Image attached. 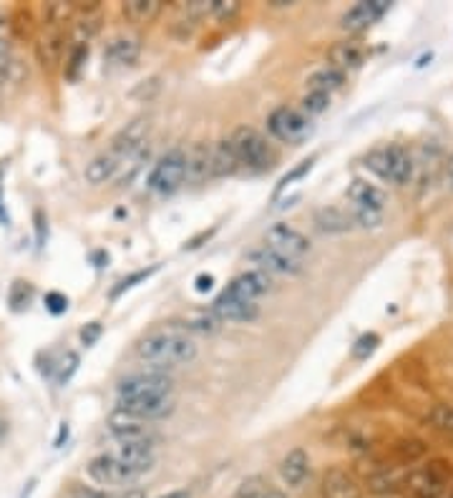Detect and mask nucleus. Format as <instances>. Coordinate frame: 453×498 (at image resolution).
<instances>
[{
    "label": "nucleus",
    "instance_id": "e433bc0d",
    "mask_svg": "<svg viewBox=\"0 0 453 498\" xmlns=\"http://www.w3.org/2000/svg\"><path fill=\"white\" fill-rule=\"evenodd\" d=\"M157 272H159V265H151V267H149V269H139V272H134V275L123 277V280L119 282V285H116L113 290H111L109 297H111V300H119L123 292L134 290L139 282H147L149 277H151V275H157Z\"/></svg>",
    "mask_w": 453,
    "mask_h": 498
},
{
    "label": "nucleus",
    "instance_id": "1a4fd4ad",
    "mask_svg": "<svg viewBox=\"0 0 453 498\" xmlns=\"http://www.w3.org/2000/svg\"><path fill=\"white\" fill-rule=\"evenodd\" d=\"M265 244L277 249L282 255L293 257V259H305L310 255V240L300 230H294L287 222H275L265 231Z\"/></svg>",
    "mask_w": 453,
    "mask_h": 498
},
{
    "label": "nucleus",
    "instance_id": "ea45409f",
    "mask_svg": "<svg viewBox=\"0 0 453 498\" xmlns=\"http://www.w3.org/2000/svg\"><path fill=\"white\" fill-rule=\"evenodd\" d=\"M88 61V46H76L71 49V56H68V61H66V78L68 81H76L81 71H84V66Z\"/></svg>",
    "mask_w": 453,
    "mask_h": 498
},
{
    "label": "nucleus",
    "instance_id": "f8f14e48",
    "mask_svg": "<svg viewBox=\"0 0 453 498\" xmlns=\"http://www.w3.org/2000/svg\"><path fill=\"white\" fill-rule=\"evenodd\" d=\"M249 262L255 265V269L265 272V275H282V277H293V275H300L303 272V262L300 259H293V257L282 255L277 249H272L267 244L262 247H255L249 252Z\"/></svg>",
    "mask_w": 453,
    "mask_h": 498
},
{
    "label": "nucleus",
    "instance_id": "c03bdc74",
    "mask_svg": "<svg viewBox=\"0 0 453 498\" xmlns=\"http://www.w3.org/2000/svg\"><path fill=\"white\" fill-rule=\"evenodd\" d=\"M398 453H401L403 461L413 463L426 456V443H423V440H403V443L398 446Z\"/></svg>",
    "mask_w": 453,
    "mask_h": 498
},
{
    "label": "nucleus",
    "instance_id": "4468645a",
    "mask_svg": "<svg viewBox=\"0 0 453 498\" xmlns=\"http://www.w3.org/2000/svg\"><path fill=\"white\" fill-rule=\"evenodd\" d=\"M270 275H265V272H259V269H247L242 275H237L222 292L230 294V297L242 300V303H258L262 294L270 292Z\"/></svg>",
    "mask_w": 453,
    "mask_h": 498
},
{
    "label": "nucleus",
    "instance_id": "c9c22d12",
    "mask_svg": "<svg viewBox=\"0 0 453 498\" xmlns=\"http://www.w3.org/2000/svg\"><path fill=\"white\" fill-rule=\"evenodd\" d=\"M331 109V96L328 94H318V91H307L305 96L300 98V111L305 113V116H320V113H325V111Z\"/></svg>",
    "mask_w": 453,
    "mask_h": 498
},
{
    "label": "nucleus",
    "instance_id": "7c9ffc66",
    "mask_svg": "<svg viewBox=\"0 0 453 498\" xmlns=\"http://www.w3.org/2000/svg\"><path fill=\"white\" fill-rule=\"evenodd\" d=\"M367 491L370 493H378V496H385V493H395L398 488H403V478L393 471H380V474L370 475L367 478Z\"/></svg>",
    "mask_w": 453,
    "mask_h": 498
},
{
    "label": "nucleus",
    "instance_id": "6ab92c4d",
    "mask_svg": "<svg viewBox=\"0 0 453 498\" xmlns=\"http://www.w3.org/2000/svg\"><path fill=\"white\" fill-rule=\"evenodd\" d=\"M345 196L353 202V207L358 209H370V212H383L388 199L383 195V189H378L376 184L366 182V179H353L348 184V192Z\"/></svg>",
    "mask_w": 453,
    "mask_h": 498
},
{
    "label": "nucleus",
    "instance_id": "20e7f679",
    "mask_svg": "<svg viewBox=\"0 0 453 498\" xmlns=\"http://www.w3.org/2000/svg\"><path fill=\"white\" fill-rule=\"evenodd\" d=\"M186 182V151L184 149H169L164 157L154 164L149 174V192L159 196H169L179 192Z\"/></svg>",
    "mask_w": 453,
    "mask_h": 498
},
{
    "label": "nucleus",
    "instance_id": "3c124183",
    "mask_svg": "<svg viewBox=\"0 0 453 498\" xmlns=\"http://www.w3.org/2000/svg\"><path fill=\"white\" fill-rule=\"evenodd\" d=\"M212 285H214V277L212 275H199L195 282V290L196 292H209L212 290Z\"/></svg>",
    "mask_w": 453,
    "mask_h": 498
},
{
    "label": "nucleus",
    "instance_id": "de8ad7c7",
    "mask_svg": "<svg viewBox=\"0 0 453 498\" xmlns=\"http://www.w3.org/2000/svg\"><path fill=\"white\" fill-rule=\"evenodd\" d=\"M33 224H36L38 247H43V244H46V240H49V219H46V214H43L41 209H36V212H33Z\"/></svg>",
    "mask_w": 453,
    "mask_h": 498
},
{
    "label": "nucleus",
    "instance_id": "9d476101",
    "mask_svg": "<svg viewBox=\"0 0 453 498\" xmlns=\"http://www.w3.org/2000/svg\"><path fill=\"white\" fill-rule=\"evenodd\" d=\"M388 11H391L388 0H360L340 15V25L348 33H363V31L378 23Z\"/></svg>",
    "mask_w": 453,
    "mask_h": 498
},
{
    "label": "nucleus",
    "instance_id": "37998d69",
    "mask_svg": "<svg viewBox=\"0 0 453 498\" xmlns=\"http://www.w3.org/2000/svg\"><path fill=\"white\" fill-rule=\"evenodd\" d=\"M350 217L356 222V227L363 230H378L380 222H383V212H370V209H350Z\"/></svg>",
    "mask_w": 453,
    "mask_h": 498
},
{
    "label": "nucleus",
    "instance_id": "2eb2a0df",
    "mask_svg": "<svg viewBox=\"0 0 453 498\" xmlns=\"http://www.w3.org/2000/svg\"><path fill=\"white\" fill-rule=\"evenodd\" d=\"M147 136H149V122L147 119H136V122L126 123L119 134L111 139V154L123 161V158L129 157V154H134L139 146L147 144Z\"/></svg>",
    "mask_w": 453,
    "mask_h": 498
},
{
    "label": "nucleus",
    "instance_id": "a19ab883",
    "mask_svg": "<svg viewBox=\"0 0 453 498\" xmlns=\"http://www.w3.org/2000/svg\"><path fill=\"white\" fill-rule=\"evenodd\" d=\"M315 161H318V157H310V158H305V161H300V164H297L294 169L287 171V174H285V177L280 179V184H277V189H275V196L282 195V192H285V189H287V186H290L293 182H297V179L307 177V174L313 171V167H315Z\"/></svg>",
    "mask_w": 453,
    "mask_h": 498
},
{
    "label": "nucleus",
    "instance_id": "393cba45",
    "mask_svg": "<svg viewBox=\"0 0 453 498\" xmlns=\"http://www.w3.org/2000/svg\"><path fill=\"white\" fill-rule=\"evenodd\" d=\"M212 177V146L195 144L186 151V182H204Z\"/></svg>",
    "mask_w": 453,
    "mask_h": 498
},
{
    "label": "nucleus",
    "instance_id": "ddd939ff",
    "mask_svg": "<svg viewBox=\"0 0 453 498\" xmlns=\"http://www.w3.org/2000/svg\"><path fill=\"white\" fill-rule=\"evenodd\" d=\"M212 315L217 317L220 322H232V325H247V322H255L259 317V304L258 303H242L237 297H230L220 292L212 303Z\"/></svg>",
    "mask_w": 453,
    "mask_h": 498
},
{
    "label": "nucleus",
    "instance_id": "cd10ccee",
    "mask_svg": "<svg viewBox=\"0 0 453 498\" xmlns=\"http://www.w3.org/2000/svg\"><path fill=\"white\" fill-rule=\"evenodd\" d=\"M149 154H151V149H149V141L144 146H139L134 154H129V157L123 158L122 164H119V169H116V177L111 179L113 184H119V186H126V184H131L141 174V169L147 167Z\"/></svg>",
    "mask_w": 453,
    "mask_h": 498
},
{
    "label": "nucleus",
    "instance_id": "49530a36",
    "mask_svg": "<svg viewBox=\"0 0 453 498\" xmlns=\"http://www.w3.org/2000/svg\"><path fill=\"white\" fill-rule=\"evenodd\" d=\"M46 310H49L50 315H63V312H68V297L63 294V292H49L46 294Z\"/></svg>",
    "mask_w": 453,
    "mask_h": 498
},
{
    "label": "nucleus",
    "instance_id": "09e8293b",
    "mask_svg": "<svg viewBox=\"0 0 453 498\" xmlns=\"http://www.w3.org/2000/svg\"><path fill=\"white\" fill-rule=\"evenodd\" d=\"M101 332H104L101 322H88V325L81 328V342H84L86 348H94L98 342V338H101Z\"/></svg>",
    "mask_w": 453,
    "mask_h": 498
},
{
    "label": "nucleus",
    "instance_id": "9b49d317",
    "mask_svg": "<svg viewBox=\"0 0 453 498\" xmlns=\"http://www.w3.org/2000/svg\"><path fill=\"white\" fill-rule=\"evenodd\" d=\"M116 411L136 421H161L174 411V395H157V398H129V401H116Z\"/></svg>",
    "mask_w": 453,
    "mask_h": 498
},
{
    "label": "nucleus",
    "instance_id": "39448f33",
    "mask_svg": "<svg viewBox=\"0 0 453 498\" xmlns=\"http://www.w3.org/2000/svg\"><path fill=\"white\" fill-rule=\"evenodd\" d=\"M267 131L272 139H277L282 144H303L307 141L313 131H315V123L310 116H305L300 109L293 106H277L267 116Z\"/></svg>",
    "mask_w": 453,
    "mask_h": 498
},
{
    "label": "nucleus",
    "instance_id": "412c9836",
    "mask_svg": "<svg viewBox=\"0 0 453 498\" xmlns=\"http://www.w3.org/2000/svg\"><path fill=\"white\" fill-rule=\"evenodd\" d=\"M141 56V43L134 36H116L111 38L104 49V61L111 66H134Z\"/></svg>",
    "mask_w": 453,
    "mask_h": 498
},
{
    "label": "nucleus",
    "instance_id": "72a5a7b5",
    "mask_svg": "<svg viewBox=\"0 0 453 498\" xmlns=\"http://www.w3.org/2000/svg\"><path fill=\"white\" fill-rule=\"evenodd\" d=\"M426 423H429L433 430H441V433L453 436V405H448V403L433 405L429 411V415H426Z\"/></svg>",
    "mask_w": 453,
    "mask_h": 498
},
{
    "label": "nucleus",
    "instance_id": "c85d7f7f",
    "mask_svg": "<svg viewBox=\"0 0 453 498\" xmlns=\"http://www.w3.org/2000/svg\"><path fill=\"white\" fill-rule=\"evenodd\" d=\"M172 325H177V328L182 330V332H186V335H192V332H196V335H214V332H220L222 328V322L212 315V312L186 315L182 317V320H174Z\"/></svg>",
    "mask_w": 453,
    "mask_h": 498
},
{
    "label": "nucleus",
    "instance_id": "79ce46f5",
    "mask_svg": "<svg viewBox=\"0 0 453 498\" xmlns=\"http://www.w3.org/2000/svg\"><path fill=\"white\" fill-rule=\"evenodd\" d=\"M378 335H376V332H366V335H360L356 340V345H353V358H356V360H367L370 355L378 350Z\"/></svg>",
    "mask_w": 453,
    "mask_h": 498
},
{
    "label": "nucleus",
    "instance_id": "4c0bfd02",
    "mask_svg": "<svg viewBox=\"0 0 453 498\" xmlns=\"http://www.w3.org/2000/svg\"><path fill=\"white\" fill-rule=\"evenodd\" d=\"M270 488V481L267 478H262V475H249L245 478L237 491H234V498H262V493Z\"/></svg>",
    "mask_w": 453,
    "mask_h": 498
},
{
    "label": "nucleus",
    "instance_id": "a878e982",
    "mask_svg": "<svg viewBox=\"0 0 453 498\" xmlns=\"http://www.w3.org/2000/svg\"><path fill=\"white\" fill-rule=\"evenodd\" d=\"M348 81V76L343 71H338V68H332V66H322L318 71H313L307 76V91H318V94H335V91H340Z\"/></svg>",
    "mask_w": 453,
    "mask_h": 498
},
{
    "label": "nucleus",
    "instance_id": "aec40b11",
    "mask_svg": "<svg viewBox=\"0 0 453 498\" xmlns=\"http://www.w3.org/2000/svg\"><path fill=\"white\" fill-rule=\"evenodd\" d=\"M280 478L287 488H300L310 478V456L303 448H293L280 463Z\"/></svg>",
    "mask_w": 453,
    "mask_h": 498
},
{
    "label": "nucleus",
    "instance_id": "f3484780",
    "mask_svg": "<svg viewBox=\"0 0 453 498\" xmlns=\"http://www.w3.org/2000/svg\"><path fill=\"white\" fill-rule=\"evenodd\" d=\"M63 41H66V36H63V28H59V25H46V31L38 36L36 59L43 68L50 71L56 63H61L63 46H66Z\"/></svg>",
    "mask_w": 453,
    "mask_h": 498
},
{
    "label": "nucleus",
    "instance_id": "f03ea898",
    "mask_svg": "<svg viewBox=\"0 0 453 498\" xmlns=\"http://www.w3.org/2000/svg\"><path fill=\"white\" fill-rule=\"evenodd\" d=\"M230 141L234 146V154L240 158V167L249 174H262L270 171L277 161V154L272 144L259 134L258 129L252 126H240L234 129V134L230 136Z\"/></svg>",
    "mask_w": 453,
    "mask_h": 498
},
{
    "label": "nucleus",
    "instance_id": "6e6d98bb",
    "mask_svg": "<svg viewBox=\"0 0 453 498\" xmlns=\"http://www.w3.org/2000/svg\"><path fill=\"white\" fill-rule=\"evenodd\" d=\"M159 498H192L189 496V491H169V493H164Z\"/></svg>",
    "mask_w": 453,
    "mask_h": 498
},
{
    "label": "nucleus",
    "instance_id": "4be33fe9",
    "mask_svg": "<svg viewBox=\"0 0 453 498\" xmlns=\"http://www.w3.org/2000/svg\"><path fill=\"white\" fill-rule=\"evenodd\" d=\"M328 66L343 71L348 76V71H358L363 63H366V50L360 49L358 43H350V41H340L335 43L331 50H328Z\"/></svg>",
    "mask_w": 453,
    "mask_h": 498
},
{
    "label": "nucleus",
    "instance_id": "5fc2aeb1",
    "mask_svg": "<svg viewBox=\"0 0 453 498\" xmlns=\"http://www.w3.org/2000/svg\"><path fill=\"white\" fill-rule=\"evenodd\" d=\"M119 498H147V491H141V488H129V491L122 493Z\"/></svg>",
    "mask_w": 453,
    "mask_h": 498
},
{
    "label": "nucleus",
    "instance_id": "7ed1b4c3",
    "mask_svg": "<svg viewBox=\"0 0 453 498\" xmlns=\"http://www.w3.org/2000/svg\"><path fill=\"white\" fill-rule=\"evenodd\" d=\"M453 481L451 463L430 461L403 475V491L411 498H443Z\"/></svg>",
    "mask_w": 453,
    "mask_h": 498
},
{
    "label": "nucleus",
    "instance_id": "5701e85b",
    "mask_svg": "<svg viewBox=\"0 0 453 498\" xmlns=\"http://www.w3.org/2000/svg\"><path fill=\"white\" fill-rule=\"evenodd\" d=\"M237 171H242V167H240V158L234 154L232 141L222 139L212 146V177L224 179V177H234Z\"/></svg>",
    "mask_w": 453,
    "mask_h": 498
},
{
    "label": "nucleus",
    "instance_id": "58836bf2",
    "mask_svg": "<svg viewBox=\"0 0 453 498\" xmlns=\"http://www.w3.org/2000/svg\"><path fill=\"white\" fill-rule=\"evenodd\" d=\"M240 11H242V3H237V0H212L209 15L220 23H230L240 15Z\"/></svg>",
    "mask_w": 453,
    "mask_h": 498
},
{
    "label": "nucleus",
    "instance_id": "bb28decb",
    "mask_svg": "<svg viewBox=\"0 0 453 498\" xmlns=\"http://www.w3.org/2000/svg\"><path fill=\"white\" fill-rule=\"evenodd\" d=\"M119 158L113 157L111 151H104V154H98L96 158H91L86 164V169H84V177H86V182L91 186H101V184L111 182L113 177H116V169H119Z\"/></svg>",
    "mask_w": 453,
    "mask_h": 498
},
{
    "label": "nucleus",
    "instance_id": "473e14b6",
    "mask_svg": "<svg viewBox=\"0 0 453 498\" xmlns=\"http://www.w3.org/2000/svg\"><path fill=\"white\" fill-rule=\"evenodd\" d=\"M33 294H36V290H33V285H31V282H23V280L13 282L11 292H8V304H11L13 312H25V310H28V304L33 303Z\"/></svg>",
    "mask_w": 453,
    "mask_h": 498
},
{
    "label": "nucleus",
    "instance_id": "603ef678",
    "mask_svg": "<svg viewBox=\"0 0 453 498\" xmlns=\"http://www.w3.org/2000/svg\"><path fill=\"white\" fill-rule=\"evenodd\" d=\"M0 224H3V227H8V224H11V217H8L5 204H3V189H0Z\"/></svg>",
    "mask_w": 453,
    "mask_h": 498
},
{
    "label": "nucleus",
    "instance_id": "2f4dec72",
    "mask_svg": "<svg viewBox=\"0 0 453 498\" xmlns=\"http://www.w3.org/2000/svg\"><path fill=\"white\" fill-rule=\"evenodd\" d=\"M78 365H81V358H78V353H74V350H66V353L53 363V380H56V385H66L71 377H74V373L78 370Z\"/></svg>",
    "mask_w": 453,
    "mask_h": 498
},
{
    "label": "nucleus",
    "instance_id": "0eeeda50",
    "mask_svg": "<svg viewBox=\"0 0 453 498\" xmlns=\"http://www.w3.org/2000/svg\"><path fill=\"white\" fill-rule=\"evenodd\" d=\"M86 475L98 484V486H131L134 481L141 478L139 471H134L111 450V453H98L86 463Z\"/></svg>",
    "mask_w": 453,
    "mask_h": 498
},
{
    "label": "nucleus",
    "instance_id": "f257e3e1",
    "mask_svg": "<svg viewBox=\"0 0 453 498\" xmlns=\"http://www.w3.org/2000/svg\"><path fill=\"white\" fill-rule=\"evenodd\" d=\"M136 358L141 363H147L151 370H172L179 365L195 363L199 355V345H196L186 332L177 328V325H161V328L149 330L144 338H139L134 345Z\"/></svg>",
    "mask_w": 453,
    "mask_h": 498
},
{
    "label": "nucleus",
    "instance_id": "dca6fc26",
    "mask_svg": "<svg viewBox=\"0 0 453 498\" xmlns=\"http://www.w3.org/2000/svg\"><path fill=\"white\" fill-rule=\"evenodd\" d=\"M383 149H385V158H388V179L385 182L395 184V186L411 184L416 164H413V157L408 154V149L401 144H388Z\"/></svg>",
    "mask_w": 453,
    "mask_h": 498
},
{
    "label": "nucleus",
    "instance_id": "423d86ee",
    "mask_svg": "<svg viewBox=\"0 0 453 498\" xmlns=\"http://www.w3.org/2000/svg\"><path fill=\"white\" fill-rule=\"evenodd\" d=\"M174 380L164 370H141L131 373L116 385V401L129 398H157V395H172Z\"/></svg>",
    "mask_w": 453,
    "mask_h": 498
},
{
    "label": "nucleus",
    "instance_id": "c756f323",
    "mask_svg": "<svg viewBox=\"0 0 453 498\" xmlns=\"http://www.w3.org/2000/svg\"><path fill=\"white\" fill-rule=\"evenodd\" d=\"M122 13L131 23H151L161 13V3L159 0H126Z\"/></svg>",
    "mask_w": 453,
    "mask_h": 498
},
{
    "label": "nucleus",
    "instance_id": "a18cd8bd",
    "mask_svg": "<svg viewBox=\"0 0 453 498\" xmlns=\"http://www.w3.org/2000/svg\"><path fill=\"white\" fill-rule=\"evenodd\" d=\"M11 66V46H8V38L3 36V31H0V88L8 81Z\"/></svg>",
    "mask_w": 453,
    "mask_h": 498
},
{
    "label": "nucleus",
    "instance_id": "8fccbe9b",
    "mask_svg": "<svg viewBox=\"0 0 453 498\" xmlns=\"http://www.w3.org/2000/svg\"><path fill=\"white\" fill-rule=\"evenodd\" d=\"M71 498H111L106 491H98V488H76L74 493H71Z\"/></svg>",
    "mask_w": 453,
    "mask_h": 498
},
{
    "label": "nucleus",
    "instance_id": "f704fd0d",
    "mask_svg": "<svg viewBox=\"0 0 453 498\" xmlns=\"http://www.w3.org/2000/svg\"><path fill=\"white\" fill-rule=\"evenodd\" d=\"M98 31H101V21H98L96 13L84 15V18L74 25L76 46H88V41H91V38H96Z\"/></svg>",
    "mask_w": 453,
    "mask_h": 498
},
{
    "label": "nucleus",
    "instance_id": "6e6552de",
    "mask_svg": "<svg viewBox=\"0 0 453 498\" xmlns=\"http://www.w3.org/2000/svg\"><path fill=\"white\" fill-rule=\"evenodd\" d=\"M109 436L119 443V446H151L159 440L157 430L144 423V421H136V418H129V415L113 411V415L109 418Z\"/></svg>",
    "mask_w": 453,
    "mask_h": 498
},
{
    "label": "nucleus",
    "instance_id": "a211bd4d",
    "mask_svg": "<svg viewBox=\"0 0 453 498\" xmlns=\"http://www.w3.org/2000/svg\"><path fill=\"white\" fill-rule=\"evenodd\" d=\"M322 498H363V488L343 468H331L322 475Z\"/></svg>",
    "mask_w": 453,
    "mask_h": 498
},
{
    "label": "nucleus",
    "instance_id": "b1692460",
    "mask_svg": "<svg viewBox=\"0 0 453 498\" xmlns=\"http://www.w3.org/2000/svg\"><path fill=\"white\" fill-rule=\"evenodd\" d=\"M315 227L322 234H345V231L356 230V222L350 217V212L340 207H322L315 212Z\"/></svg>",
    "mask_w": 453,
    "mask_h": 498
},
{
    "label": "nucleus",
    "instance_id": "864d4df0",
    "mask_svg": "<svg viewBox=\"0 0 453 498\" xmlns=\"http://www.w3.org/2000/svg\"><path fill=\"white\" fill-rule=\"evenodd\" d=\"M262 498H287V496H285V491H282V488L272 486V484H270V488H267V491L262 493Z\"/></svg>",
    "mask_w": 453,
    "mask_h": 498
},
{
    "label": "nucleus",
    "instance_id": "4d7b16f0",
    "mask_svg": "<svg viewBox=\"0 0 453 498\" xmlns=\"http://www.w3.org/2000/svg\"><path fill=\"white\" fill-rule=\"evenodd\" d=\"M446 177H448V182H451V186H453V157H451V161H448V169H446Z\"/></svg>",
    "mask_w": 453,
    "mask_h": 498
}]
</instances>
